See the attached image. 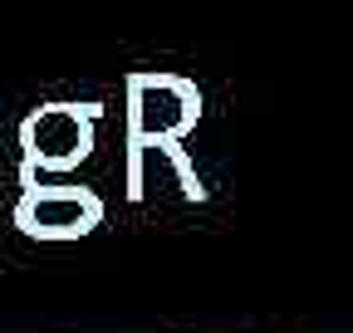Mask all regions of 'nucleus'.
I'll use <instances>...</instances> for the list:
<instances>
[{"mask_svg": "<svg viewBox=\"0 0 353 333\" xmlns=\"http://www.w3.org/2000/svg\"><path fill=\"white\" fill-rule=\"evenodd\" d=\"M79 122L74 118H64V113H50L39 122V142H50V152H69V147H79Z\"/></svg>", "mask_w": 353, "mask_h": 333, "instance_id": "1", "label": "nucleus"}]
</instances>
